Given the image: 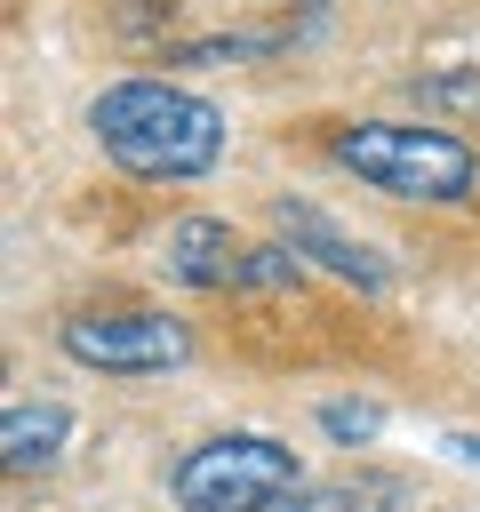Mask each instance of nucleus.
Instances as JSON below:
<instances>
[{"label":"nucleus","mask_w":480,"mask_h":512,"mask_svg":"<svg viewBox=\"0 0 480 512\" xmlns=\"http://www.w3.org/2000/svg\"><path fill=\"white\" fill-rule=\"evenodd\" d=\"M304 488V464L272 432H208L168 464L176 512H280Z\"/></svg>","instance_id":"obj_4"},{"label":"nucleus","mask_w":480,"mask_h":512,"mask_svg":"<svg viewBox=\"0 0 480 512\" xmlns=\"http://www.w3.org/2000/svg\"><path fill=\"white\" fill-rule=\"evenodd\" d=\"M320 432H328L336 448H368V440L384 432V408H376V400H320Z\"/></svg>","instance_id":"obj_9"},{"label":"nucleus","mask_w":480,"mask_h":512,"mask_svg":"<svg viewBox=\"0 0 480 512\" xmlns=\"http://www.w3.org/2000/svg\"><path fill=\"white\" fill-rule=\"evenodd\" d=\"M328 152L384 200H424V208L480 200V152L432 120H344L328 136Z\"/></svg>","instance_id":"obj_3"},{"label":"nucleus","mask_w":480,"mask_h":512,"mask_svg":"<svg viewBox=\"0 0 480 512\" xmlns=\"http://www.w3.org/2000/svg\"><path fill=\"white\" fill-rule=\"evenodd\" d=\"M64 440H72V408H64V400H8V416H0V456H8V472H48Z\"/></svg>","instance_id":"obj_8"},{"label":"nucleus","mask_w":480,"mask_h":512,"mask_svg":"<svg viewBox=\"0 0 480 512\" xmlns=\"http://www.w3.org/2000/svg\"><path fill=\"white\" fill-rule=\"evenodd\" d=\"M328 0H120V32L176 64H248L312 40Z\"/></svg>","instance_id":"obj_2"},{"label":"nucleus","mask_w":480,"mask_h":512,"mask_svg":"<svg viewBox=\"0 0 480 512\" xmlns=\"http://www.w3.org/2000/svg\"><path fill=\"white\" fill-rule=\"evenodd\" d=\"M272 224H280V248H288V256H312L320 272L352 280L360 296H384V288H392V264H384L360 232H344L328 208H312L304 192H280V200H272Z\"/></svg>","instance_id":"obj_6"},{"label":"nucleus","mask_w":480,"mask_h":512,"mask_svg":"<svg viewBox=\"0 0 480 512\" xmlns=\"http://www.w3.org/2000/svg\"><path fill=\"white\" fill-rule=\"evenodd\" d=\"M248 240L224 224V216H176L168 240H160V272L176 288H248Z\"/></svg>","instance_id":"obj_7"},{"label":"nucleus","mask_w":480,"mask_h":512,"mask_svg":"<svg viewBox=\"0 0 480 512\" xmlns=\"http://www.w3.org/2000/svg\"><path fill=\"white\" fill-rule=\"evenodd\" d=\"M88 136H96V152H104L120 176L192 184V176H208V168L224 160L232 120H224L208 96L176 88V80L128 72V80H112V88L88 96Z\"/></svg>","instance_id":"obj_1"},{"label":"nucleus","mask_w":480,"mask_h":512,"mask_svg":"<svg viewBox=\"0 0 480 512\" xmlns=\"http://www.w3.org/2000/svg\"><path fill=\"white\" fill-rule=\"evenodd\" d=\"M440 448H448V456H456V464H472V472H480V432H448V440H440Z\"/></svg>","instance_id":"obj_11"},{"label":"nucleus","mask_w":480,"mask_h":512,"mask_svg":"<svg viewBox=\"0 0 480 512\" xmlns=\"http://www.w3.org/2000/svg\"><path fill=\"white\" fill-rule=\"evenodd\" d=\"M280 512H360V488H296Z\"/></svg>","instance_id":"obj_10"},{"label":"nucleus","mask_w":480,"mask_h":512,"mask_svg":"<svg viewBox=\"0 0 480 512\" xmlns=\"http://www.w3.org/2000/svg\"><path fill=\"white\" fill-rule=\"evenodd\" d=\"M56 352L72 368H96V376L136 384V376H176L192 360V336L168 312H72L56 328Z\"/></svg>","instance_id":"obj_5"}]
</instances>
